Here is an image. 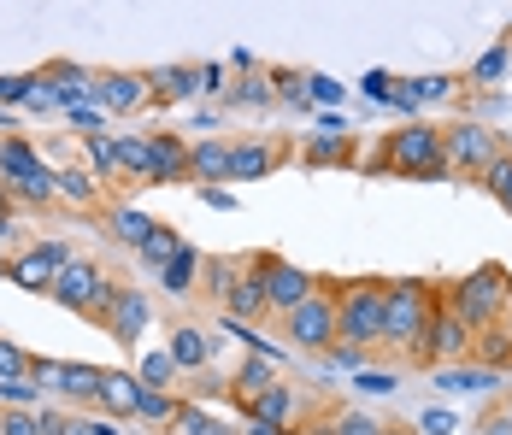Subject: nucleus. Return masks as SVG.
I'll list each match as a JSON object with an SVG mask.
<instances>
[{
  "instance_id": "c9c22d12",
  "label": "nucleus",
  "mask_w": 512,
  "mask_h": 435,
  "mask_svg": "<svg viewBox=\"0 0 512 435\" xmlns=\"http://www.w3.org/2000/svg\"><path fill=\"white\" fill-rule=\"evenodd\" d=\"M171 430H183V435H236L230 424H218L206 406H189V400H183V412H177V424H171Z\"/></svg>"
},
{
  "instance_id": "2f4dec72",
  "label": "nucleus",
  "mask_w": 512,
  "mask_h": 435,
  "mask_svg": "<svg viewBox=\"0 0 512 435\" xmlns=\"http://www.w3.org/2000/svg\"><path fill=\"white\" fill-rule=\"evenodd\" d=\"M471 359H477V365H489V371H512V336L501 330V324L477 330V347H471Z\"/></svg>"
},
{
  "instance_id": "3c124183",
  "label": "nucleus",
  "mask_w": 512,
  "mask_h": 435,
  "mask_svg": "<svg viewBox=\"0 0 512 435\" xmlns=\"http://www.w3.org/2000/svg\"><path fill=\"white\" fill-rule=\"evenodd\" d=\"M12 206H18V200H12V189H6V183H0V212H12Z\"/></svg>"
},
{
  "instance_id": "f8f14e48",
  "label": "nucleus",
  "mask_w": 512,
  "mask_h": 435,
  "mask_svg": "<svg viewBox=\"0 0 512 435\" xmlns=\"http://www.w3.org/2000/svg\"><path fill=\"white\" fill-rule=\"evenodd\" d=\"M30 383L53 388L77 406H95V388H101V365H65V359H30Z\"/></svg>"
},
{
  "instance_id": "20e7f679",
  "label": "nucleus",
  "mask_w": 512,
  "mask_h": 435,
  "mask_svg": "<svg viewBox=\"0 0 512 435\" xmlns=\"http://www.w3.org/2000/svg\"><path fill=\"white\" fill-rule=\"evenodd\" d=\"M442 300L460 312L471 330H489V324H501V312L512 300V271L501 259H483L477 271H465L460 283H442Z\"/></svg>"
},
{
  "instance_id": "f3484780",
  "label": "nucleus",
  "mask_w": 512,
  "mask_h": 435,
  "mask_svg": "<svg viewBox=\"0 0 512 435\" xmlns=\"http://www.w3.org/2000/svg\"><path fill=\"white\" fill-rule=\"evenodd\" d=\"M271 383H277V359H271V353H248V359H242V371L224 383V394H230V406H236V412H248Z\"/></svg>"
},
{
  "instance_id": "09e8293b",
  "label": "nucleus",
  "mask_w": 512,
  "mask_h": 435,
  "mask_svg": "<svg viewBox=\"0 0 512 435\" xmlns=\"http://www.w3.org/2000/svg\"><path fill=\"white\" fill-rule=\"evenodd\" d=\"M383 435H424V430H412V424H389V418H383Z\"/></svg>"
},
{
  "instance_id": "49530a36",
  "label": "nucleus",
  "mask_w": 512,
  "mask_h": 435,
  "mask_svg": "<svg viewBox=\"0 0 512 435\" xmlns=\"http://www.w3.org/2000/svg\"><path fill=\"white\" fill-rule=\"evenodd\" d=\"M501 65H507V48H495L483 65H477V83H489V77H501Z\"/></svg>"
},
{
  "instance_id": "4468645a",
  "label": "nucleus",
  "mask_w": 512,
  "mask_h": 435,
  "mask_svg": "<svg viewBox=\"0 0 512 435\" xmlns=\"http://www.w3.org/2000/svg\"><path fill=\"white\" fill-rule=\"evenodd\" d=\"M95 100H101L106 112H142L148 100H154V89H148V71H101L95 77Z\"/></svg>"
},
{
  "instance_id": "a18cd8bd",
  "label": "nucleus",
  "mask_w": 512,
  "mask_h": 435,
  "mask_svg": "<svg viewBox=\"0 0 512 435\" xmlns=\"http://www.w3.org/2000/svg\"><path fill=\"white\" fill-rule=\"evenodd\" d=\"M265 89H271V77H248V83H242V89H236L230 100H248V106H259V100H271Z\"/></svg>"
},
{
  "instance_id": "bb28decb",
  "label": "nucleus",
  "mask_w": 512,
  "mask_h": 435,
  "mask_svg": "<svg viewBox=\"0 0 512 435\" xmlns=\"http://www.w3.org/2000/svg\"><path fill=\"white\" fill-rule=\"evenodd\" d=\"M48 100L53 106H83V95H95V77L83 65H48Z\"/></svg>"
},
{
  "instance_id": "ddd939ff",
  "label": "nucleus",
  "mask_w": 512,
  "mask_h": 435,
  "mask_svg": "<svg viewBox=\"0 0 512 435\" xmlns=\"http://www.w3.org/2000/svg\"><path fill=\"white\" fill-rule=\"evenodd\" d=\"M283 159L289 153H283V142H271V136H236V147H230V183H259Z\"/></svg>"
},
{
  "instance_id": "864d4df0",
  "label": "nucleus",
  "mask_w": 512,
  "mask_h": 435,
  "mask_svg": "<svg viewBox=\"0 0 512 435\" xmlns=\"http://www.w3.org/2000/svg\"><path fill=\"white\" fill-rule=\"evenodd\" d=\"M501 412H507V418H512V394H507V400H501Z\"/></svg>"
},
{
  "instance_id": "6e6552de",
  "label": "nucleus",
  "mask_w": 512,
  "mask_h": 435,
  "mask_svg": "<svg viewBox=\"0 0 512 435\" xmlns=\"http://www.w3.org/2000/svg\"><path fill=\"white\" fill-rule=\"evenodd\" d=\"M248 265L259 271V283H265V300H271V318L277 312H289V306H301L324 277H312V271H301V265H289L283 253H271V247H259V253H248Z\"/></svg>"
},
{
  "instance_id": "393cba45",
  "label": "nucleus",
  "mask_w": 512,
  "mask_h": 435,
  "mask_svg": "<svg viewBox=\"0 0 512 435\" xmlns=\"http://www.w3.org/2000/svg\"><path fill=\"white\" fill-rule=\"evenodd\" d=\"M118 142V183H154V136H112Z\"/></svg>"
},
{
  "instance_id": "ea45409f",
  "label": "nucleus",
  "mask_w": 512,
  "mask_h": 435,
  "mask_svg": "<svg viewBox=\"0 0 512 435\" xmlns=\"http://www.w3.org/2000/svg\"><path fill=\"white\" fill-rule=\"evenodd\" d=\"M53 435H118V424L89 418V412H59V430H53Z\"/></svg>"
},
{
  "instance_id": "f03ea898",
  "label": "nucleus",
  "mask_w": 512,
  "mask_h": 435,
  "mask_svg": "<svg viewBox=\"0 0 512 435\" xmlns=\"http://www.w3.org/2000/svg\"><path fill=\"white\" fill-rule=\"evenodd\" d=\"M365 171L401 177V183H448V147H442V124H401L371 147V159H359Z\"/></svg>"
},
{
  "instance_id": "dca6fc26",
  "label": "nucleus",
  "mask_w": 512,
  "mask_h": 435,
  "mask_svg": "<svg viewBox=\"0 0 512 435\" xmlns=\"http://www.w3.org/2000/svg\"><path fill=\"white\" fill-rule=\"evenodd\" d=\"M230 324H259V318H271V300H265V283H259V271L242 259V277H236V289H230V300L218 306Z\"/></svg>"
},
{
  "instance_id": "9b49d317",
  "label": "nucleus",
  "mask_w": 512,
  "mask_h": 435,
  "mask_svg": "<svg viewBox=\"0 0 512 435\" xmlns=\"http://www.w3.org/2000/svg\"><path fill=\"white\" fill-rule=\"evenodd\" d=\"M471 347H477V330H471L460 312L442 300L436 318H430V341H424V371H436V365H460V359H471Z\"/></svg>"
},
{
  "instance_id": "412c9836",
  "label": "nucleus",
  "mask_w": 512,
  "mask_h": 435,
  "mask_svg": "<svg viewBox=\"0 0 512 435\" xmlns=\"http://www.w3.org/2000/svg\"><path fill=\"white\" fill-rule=\"evenodd\" d=\"M136 394H142V377L136 371H101L95 406H101L106 418H136Z\"/></svg>"
},
{
  "instance_id": "58836bf2",
  "label": "nucleus",
  "mask_w": 512,
  "mask_h": 435,
  "mask_svg": "<svg viewBox=\"0 0 512 435\" xmlns=\"http://www.w3.org/2000/svg\"><path fill=\"white\" fill-rule=\"evenodd\" d=\"M12 100H48V77H0V106Z\"/></svg>"
},
{
  "instance_id": "4c0bfd02",
  "label": "nucleus",
  "mask_w": 512,
  "mask_h": 435,
  "mask_svg": "<svg viewBox=\"0 0 512 435\" xmlns=\"http://www.w3.org/2000/svg\"><path fill=\"white\" fill-rule=\"evenodd\" d=\"M136 377H142V383H148V388H171V383H177V377H183V365H177L171 353H148V359L136 365Z\"/></svg>"
},
{
  "instance_id": "7ed1b4c3",
  "label": "nucleus",
  "mask_w": 512,
  "mask_h": 435,
  "mask_svg": "<svg viewBox=\"0 0 512 435\" xmlns=\"http://www.w3.org/2000/svg\"><path fill=\"white\" fill-rule=\"evenodd\" d=\"M383 312H389V277H348L336 283V341L377 359L383 341Z\"/></svg>"
},
{
  "instance_id": "a878e982",
  "label": "nucleus",
  "mask_w": 512,
  "mask_h": 435,
  "mask_svg": "<svg viewBox=\"0 0 512 435\" xmlns=\"http://www.w3.org/2000/svg\"><path fill=\"white\" fill-rule=\"evenodd\" d=\"M42 171V147L24 142V136H0V183L12 189V183H24V177H36Z\"/></svg>"
},
{
  "instance_id": "4be33fe9",
  "label": "nucleus",
  "mask_w": 512,
  "mask_h": 435,
  "mask_svg": "<svg viewBox=\"0 0 512 435\" xmlns=\"http://www.w3.org/2000/svg\"><path fill=\"white\" fill-rule=\"evenodd\" d=\"M101 224H106V230H112L124 247H142V242L159 230L154 218H148V212H136L130 200H106V206H101Z\"/></svg>"
},
{
  "instance_id": "0eeeda50",
  "label": "nucleus",
  "mask_w": 512,
  "mask_h": 435,
  "mask_svg": "<svg viewBox=\"0 0 512 435\" xmlns=\"http://www.w3.org/2000/svg\"><path fill=\"white\" fill-rule=\"evenodd\" d=\"M118 289V277H106L95 259H71L65 271H59V283H53V306H65V312H77V318H89V324H101L106 300Z\"/></svg>"
},
{
  "instance_id": "423d86ee",
  "label": "nucleus",
  "mask_w": 512,
  "mask_h": 435,
  "mask_svg": "<svg viewBox=\"0 0 512 435\" xmlns=\"http://www.w3.org/2000/svg\"><path fill=\"white\" fill-rule=\"evenodd\" d=\"M277 324H283V341H289L295 353H330V347H336V283L324 277L301 306L277 312Z\"/></svg>"
},
{
  "instance_id": "f257e3e1",
  "label": "nucleus",
  "mask_w": 512,
  "mask_h": 435,
  "mask_svg": "<svg viewBox=\"0 0 512 435\" xmlns=\"http://www.w3.org/2000/svg\"><path fill=\"white\" fill-rule=\"evenodd\" d=\"M442 306L436 283H418V277H389V312H383V341H377V359H407L424 371V341H430V318Z\"/></svg>"
},
{
  "instance_id": "2eb2a0df",
  "label": "nucleus",
  "mask_w": 512,
  "mask_h": 435,
  "mask_svg": "<svg viewBox=\"0 0 512 435\" xmlns=\"http://www.w3.org/2000/svg\"><path fill=\"white\" fill-rule=\"evenodd\" d=\"M230 147H236V136H195L189 142V183H206V189L230 183Z\"/></svg>"
},
{
  "instance_id": "603ef678",
  "label": "nucleus",
  "mask_w": 512,
  "mask_h": 435,
  "mask_svg": "<svg viewBox=\"0 0 512 435\" xmlns=\"http://www.w3.org/2000/svg\"><path fill=\"white\" fill-rule=\"evenodd\" d=\"M501 330H507V336H512V300H507V312H501Z\"/></svg>"
},
{
  "instance_id": "c756f323",
  "label": "nucleus",
  "mask_w": 512,
  "mask_h": 435,
  "mask_svg": "<svg viewBox=\"0 0 512 435\" xmlns=\"http://www.w3.org/2000/svg\"><path fill=\"white\" fill-rule=\"evenodd\" d=\"M177 412H183V400L171 394V388H148L136 394V424H154V430H171L177 424Z\"/></svg>"
},
{
  "instance_id": "39448f33",
  "label": "nucleus",
  "mask_w": 512,
  "mask_h": 435,
  "mask_svg": "<svg viewBox=\"0 0 512 435\" xmlns=\"http://www.w3.org/2000/svg\"><path fill=\"white\" fill-rule=\"evenodd\" d=\"M442 147H448V177H460V183H483L489 165L507 153V136H501L495 124L454 118V124H442Z\"/></svg>"
},
{
  "instance_id": "b1692460",
  "label": "nucleus",
  "mask_w": 512,
  "mask_h": 435,
  "mask_svg": "<svg viewBox=\"0 0 512 435\" xmlns=\"http://www.w3.org/2000/svg\"><path fill=\"white\" fill-rule=\"evenodd\" d=\"M148 89H154L159 106H177V100H189L201 89V71L195 65H154L148 71Z\"/></svg>"
},
{
  "instance_id": "7c9ffc66",
  "label": "nucleus",
  "mask_w": 512,
  "mask_h": 435,
  "mask_svg": "<svg viewBox=\"0 0 512 435\" xmlns=\"http://www.w3.org/2000/svg\"><path fill=\"white\" fill-rule=\"evenodd\" d=\"M165 353L183 365V377H195V371H206V353H212V347H206V336L195 330V324H177L171 341H165Z\"/></svg>"
},
{
  "instance_id": "a211bd4d",
  "label": "nucleus",
  "mask_w": 512,
  "mask_h": 435,
  "mask_svg": "<svg viewBox=\"0 0 512 435\" xmlns=\"http://www.w3.org/2000/svg\"><path fill=\"white\" fill-rule=\"evenodd\" d=\"M59 206H71V212H101L106 183L89 165H59Z\"/></svg>"
},
{
  "instance_id": "37998d69",
  "label": "nucleus",
  "mask_w": 512,
  "mask_h": 435,
  "mask_svg": "<svg viewBox=\"0 0 512 435\" xmlns=\"http://www.w3.org/2000/svg\"><path fill=\"white\" fill-rule=\"evenodd\" d=\"M471 435H512V418L501 412V400H495V406H489V412L477 418V430H471Z\"/></svg>"
},
{
  "instance_id": "6ab92c4d",
  "label": "nucleus",
  "mask_w": 512,
  "mask_h": 435,
  "mask_svg": "<svg viewBox=\"0 0 512 435\" xmlns=\"http://www.w3.org/2000/svg\"><path fill=\"white\" fill-rule=\"evenodd\" d=\"M295 435H383V418H371L365 406H330L324 418L301 424Z\"/></svg>"
},
{
  "instance_id": "5701e85b",
  "label": "nucleus",
  "mask_w": 512,
  "mask_h": 435,
  "mask_svg": "<svg viewBox=\"0 0 512 435\" xmlns=\"http://www.w3.org/2000/svg\"><path fill=\"white\" fill-rule=\"evenodd\" d=\"M154 183H189V142L177 130H154Z\"/></svg>"
},
{
  "instance_id": "8fccbe9b",
  "label": "nucleus",
  "mask_w": 512,
  "mask_h": 435,
  "mask_svg": "<svg viewBox=\"0 0 512 435\" xmlns=\"http://www.w3.org/2000/svg\"><path fill=\"white\" fill-rule=\"evenodd\" d=\"M12 242V212H0V247Z\"/></svg>"
},
{
  "instance_id": "79ce46f5",
  "label": "nucleus",
  "mask_w": 512,
  "mask_h": 435,
  "mask_svg": "<svg viewBox=\"0 0 512 435\" xmlns=\"http://www.w3.org/2000/svg\"><path fill=\"white\" fill-rule=\"evenodd\" d=\"M271 89H283V100H295V106L312 100L307 95V71H271Z\"/></svg>"
},
{
  "instance_id": "aec40b11",
  "label": "nucleus",
  "mask_w": 512,
  "mask_h": 435,
  "mask_svg": "<svg viewBox=\"0 0 512 435\" xmlns=\"http://www.w3.org/2000/svg\"><path fill=\"white\" fill-rule=\"evenodd\" d=\"M201 247H177V253H171V259H165V265H159V289L165 294H177V300H189V294L201 289Z\"/></svg>"
},
{
  "instance_id": "cd10ccee",
  "label": "nucleus",
  "mask_w": 512,
  "mask_h": 435,
  "mask_svg": "<svg viewBox=\"0 0 512 435\" xmlns=\"http://www.w3.org/2000/svg\"><path fill=\"white\" fill-rule=\"evenodd\" d=\"M236 277H242V259H224V253H206L201 259V289L212 306H224L230 300V289H236Z\"/></svg>"
},
{
  "instance_id": "72a5a7b5",
  "label": "nucleus",
  "mask_w": 512,
  "mask_h": 435,
  "mask_svg": "<svg viewBox=\"0 0 512 435\" xmlns=\"http://www.w3.org/2000/svg\"><path fill=\"white\" fill-rule=\"evenodd\" d=\"M301 159H307V165H359V147L348 142V136H336V142H324V136H318Z\"/></svg>"
},
{
  "instance_id": "1a4fd4ad",
  "label": "nucleus",
  "mask_w": 512,
  "mask_h": 435,
  "mask_svg": "<svg viewBox=\"0 0 512 435\" xmlns=\"http://www.w3.org/2000/svg\"><path fill=\"white\" fill-rule=\"evenodd\" d=\"M148 324H154V300L136 289V283H118L112 300H106V312H101V330L118 341L124 353H136L142 336H148Z\"/></svg>"
},
{
  "instance_id": "e433bc0d",
  "label": "nucleus",
  "mask_w": 512,
  "mask_h": 435,
  "mask_svg": "<svg viewBox=\"0 0 512 435\" xmlns=\"http://www.w3.org/2000/svg\"><path fill=\"white\" fill-rule=\"evenodd\" d=\"M483 189H489V200L501 206V212H512V147L489 165V177H483Z\"/></svg>"
},
{
  "instance_id": "9d476101",
  "label": "nucleus",
  "mask_w": 512,
  "mask_h": 435,
  "mask_svg": "<svg viewBox=\"0 0 512 435\" xmlns=\"http://www.w3.org/2000/svg\"><path fill=\"white\" fill-rule=\"evenodd\" d=\"M71 259H77V253L65 242H36V247H24V253L6 259V283H18L24 294H53L59 271H65Z\"/></svg>"
},
{
  "instance_id": "c85d7f7f",
  "label": "nucleus",
  "mask_w": 512,
  "mask_h": 435,
  "mask_svg": "<svg viewBox=\"0 0 512 435\" xmlns=\"http://www.w3.org/2000/svg\"><path fill=\"white\" fill-rule=\"evenodd\" d=\"M59 412L48 406H0V435H53Z\"/></svg>"
},
{
  "instance_id": "c03bdc74",
  "label": "nucleus",
  "mask_w": 512,
  "mask_h": 435,
  "mask_svg": "<svg viewBox=\"0 0 512 435\" xmlns=\"http://www.w3.org/2000/svg\"><path fill=\"white\" fill-rule=\"evenodd\" d=\"M418 430H424V435H454V412H424V418H418Z\"/></svg>"
},
{
  "instance_id": "f704fd0d",
  "label": "nucleus",
  "mask_w": 512,
  "mask_h": 435,
  "mask_svg": "<svg viewBox=\"0 0 512 435\" xmlns=\"http://www.w3.org/2000/svg\"><path fill=\"white\" fill-rule=\"evenodd\" d=\"M177 247H183V236H177V230H171V224H159L154 236H148V242L136 247V259H142V265H148V271H159V265H165V259H171V253H177Z\"/></svg>"
},
{
  "instance_id": "473e14b6",
  "label": "nucleus",
  "mask_w": 512,
  "mask_h": 435,
  "mask_svg": "<svg viewBox=\"0 0 512 435\" xmlns=\"http://www.w3.org/2000/svg\"><path fill=\"white\" fill-rule=\"evenodd\" d=\"M83 159H89V171L101 177V183H118V142L112 136H83Z\"/></svg>"
},
{
  "instance_id": "de8ad7c7",
  "label": "nucleus",
  "mask_w": 512,
  "mask_h": 435,
  "mask_svg": "<svg viewBox=\"0 0 512 435\" xmlns=\"http://www.w3.org/2000/svg\"><path fill=\"white\" fill-rule=\"evenodd\" d=\"M307 95L312 100H342V89H336L330 77H307Z\"/></svg>"
},
{
  "instance_id": "a19ab883",
  "label": "nucleus",
  "mask_w": 512,
  "mask_h": 435,
  "mask_svg": "<svg viewBox=\"0 0 512 435\" xmlns=\"http://www.w3.org/2000/svg\"><path fill=\"white\" fill-rule=\"evenodd\" d=\"M18 377H30V353L0 336V383H18Z\"/></svg>"
}]
</instances>
